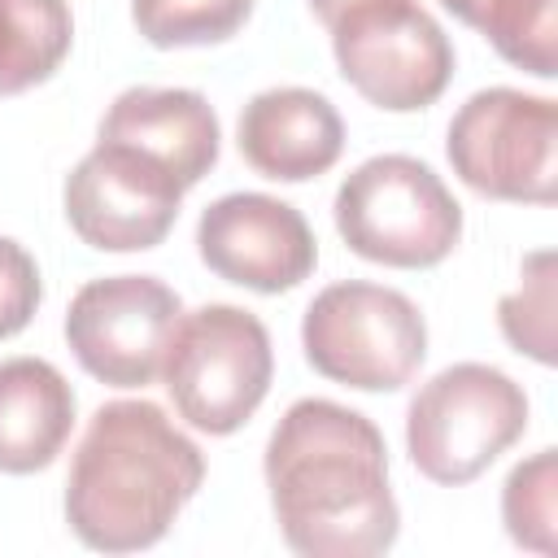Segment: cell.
I'll list each match as a JSON object with an SVG mask.
<instances>
[{
    "label": "cell",
    "instance_id": "obj_1",
    "mask_svg": "<svg viewBox=\"0 0 558 558\" xmlns=\"http://www.w3.org/2000/svg\"><path fill=\"white\" fill-rule=\"evenodd\" d=\"M266 488L288 549L371 558L397 541V501L379 427L336 401H292L266 445Z\"/></svg>",
    "mask_w": 558,
    "mask_h": 558
},
{
    "label": "cell",
    "instance_id": "obj_2",
    "mask_svg": "<svg viewBox=\"0 0 558 558\" xmlns=\"http://www.w3.org/2000/svg\"><path fill=\"white\" fill-rule=\"evenodd\" d=\"M205 480L201 449L153 401H109L92 414L70 475L65 523L105 554L157 545Z\"/></svg>",
    "mask_w": 558,
    "mask_h": 558
},
{
    "label": "cell",
    "instance_id": "obj_3",
    "mask_svg": "<svg viewBox=\"0 0 558 558\" xmlns=\"http://www.w3.org/2000/svg\"><path fill=\"white\" fill-rule=\"evenodd\" d=\"M336 231L366 262L427 270L462 240V205L432 166L405 153H384L340 183Z\"/></svg>",
    "mask_w": 558,
    "mask_h": 558
},
{
    "label": "cell",
    "instance_id": "obj_4",
    "mask_svg": "<svg viewBox=\"0 0 558 558\" xmlns=\"http://www.w3.org/2000/svg\"><path fill=\"white\" fill-rule=\"evenodd\" d=\"M527 432L523 388L484 362L427 379L405 414V449L432 484H471Z\"/></svg>",
    "mask_w": 558,
    "mask_h": 558
},
{
    "label": "cell",
    "instance_id": "obj_5",
    "mask_svg": "<svg viewBox=\"0 0 558 558\" xmlns=\"http://www.w3.org/2000/svg\"><path fill=\"white\" fill-rule=\"evenodd\" d=\"M305 362L362 392H397L427 357V323L418 305L384 283L344 279L323 288L301 318Z\"/></svg>",
    "mask_w": 558,
    "mask_h": 558
},
{
    "label": "cell",
    "instance_id": "obj_6",
    "mask_svg": "<svg viewBox=\"0 0 558 558\" xmlns=\"http://www.w3.org/2000/svg\"><path fill=\"white\" fill-rule=\"evenodd\" d=\"M275 375L270 336L257 314L240 305H201L183 314L161 379L174 410L209 436H231L253 418Z\"/></svg>",
    "mask_w": 558,
    "mask_h": 558
},
{
    "label": "cell",
    "instance_id": "obj_7",
    "mask_svg": "<svg viewBox=\"0 0 558 558\" xmlns=\"http://www.w3.org/2000/svg\"><path fill=\"white\" fill-rule=\"evenodd\" d=\"M445 153L466 187L493 201L549 205L558 196V109L514 87L475 92L449 122Z\"/></svg>",
    "mask_w": 558,
    "mask_h": 558
},
{
    "label": "cell",
    "instance_id": "obj_8",
    "mask_svg": "<svg viewBox=\"0 0 558 558\" xmlns=\"http://www.w3.org/2000/svg\"><path fill=\"white\" fill-rule=\"evenodd\" d=\"M327 31L344 83L379 109H427L453 78V44L414 0L362 4Z\"/></svg>",
    "mask_w": 558,
    "mask_h": 558
},
{
    "label": "cell",
    "instance_id": "obj_9",
    "mask_svg": "<svg viewBox=\"0 0 558 558\" xmlns=\"http://www.w3.org/2000/svg\"><path fill=\"white\" fill-rule=\"evenodd\" d=\"M183 310L153 275H105L74 292L65 340L78 366L109 388H144L161 375Z\"/></svg>",
    "mask_w": 558,
    "mask_h": 558
},
{
    "label": "cell",
    "instance_id": "obj_10",
    "mask_svg": "<svg viewBox=\"0 0 558 558\" xmlns=\"http://www.w3.org/2000/svg\"><path fill=\"white\" fill-rule=\"evenodd\" d=\"M183 192L179 174L148 153L96 140V148L65 174V218L83 244L100 253H135L166 240Z\"/></svg>",
    "mask_w": 558,
    "mask_h": 558
},
{
    "label": "cell",
    "instance_id": "obj_11",
    "mask_svg": "<svg viewBox=\"0 0 558 558\" xmlns=\"http://www.w3.org/2000/svg\"><path fill=\"white\" fill-rule=\"evenodd\" d=\"M196 253L218 279L253 292H288L310 279L318 262L305 214L262 192H231L205 205L196 222Z\"/></svg>",
    "mask_w": 558,
    "mask_h": 558
},
{
    "label": "cell",
    "instance_id": "obj_12",
    "mask_svg": "<svg viewBox=\"0 0 558 558\" xmlns=\"http://www.w3.org/2000/svg\"><path fill=\"white\" fill-rule=\"evenodd\" d=\"M240 157L283 183L314 179L336 166L344 148V122L336 105L310 87H270L240 109Z\"/></svg>",
    "mask_w": 558,
    "mask_h": 558
},
{
    "label": "cell",
    "instance_id": "obj_13",
    "mask_svg": "<svg viewBox=\"0 0 558 558\" xmlns=\"http://www.w3.org/2000/svg\"><path fill=\"white\" fill-rule=\"evenodd\" d=\"M96 140H118L166 170L183 187L201 183L218 161V118L201 92L187 87H126L100 118Z\"/></svg>",
    "mask_w": 558,
    "mask_h": 558
},
{
    "label": "cell",
    "instance_id": "obj_14",
    "mask_svg": "<svg viewBox=\"0 0 558 558\" xmlns=\"http://www.w3.org/2000/svg\"><path fill=\"white\" fill-rule=\"evenodd\" d=\"M74 427V388L44 357L0 362V471H44Z\"/></svg>",
    "mask_w": 558,
    "mask_h": 558
},
{
    "label": "cell",
    "instance_id": "obj_15",
    "mask_svg": "<svg viewBox=\"0 0 558 558\" xmlns=\"http://www.w3.org/2000/svg\"><path fill=\"white\" fill-rule=\"evenodd\" d=\"M70 39L74 17L65 0H0V96L48 83Z\"/></svg>",
    "mask_w": 558,
    "mask_h": 558
},
{
    "label": "cell",
    "instance_id": "obj_16",
    "mask_svg": "<svg viewBox=\"0 0 558 558\" xmlns=\"http://www.w3.org/2000/svg\"><path fill=\"white\" fill-rule=\"evenodd\" d=\"M510 65L554 78V0H440Z\"/></svg>",
    "mask_w": 558,
    "mask_h": 558
},
{
    "label": "cell",
    "instance_id": "obj_17",
    "mask_svg": "<svg viewBox=\"0 0 558 558\" xmlns=\"http://www.w3.org/2000/svg\"><path fill=\"white\" fill-rule=\"evenodd\" d=\"M253 0H131V22L153 48H205L231 39Z\"/></svg>",
    "mask_w": 558,
    "mask_h": 558
},
{
    "label": "cell",
    "instance_id": "obj_18",
    "mask_svg": "<svg viewBox=\"0 0 558 558\" xmlns=\"http://www.w3.org/2000/svg\"><path fill=\"white\" fill-rule=\"evenodd\" d=\"M554 449H541L536 458L519 462L506 480V493H501V514H506V532L536 549V554H554L558 541H554V519H558V506H554Z\"/></svg>",
    "mask_w": 558,
    "mask_h": 558
},
{
    "label": "cell",
    "instance_id": "obj_19",
    "mask_svg": "<svg viewBox=\"0 0 558 558\" xmlns=\"http://www.w3.org/2000/svg\"><path fill=\"white\" fill-rule=\"evenodd\" d=\"M501 331L519 353L554 362V257L532 253L523 262V283L501 301Z\"/></svg>",
    "mask_w": 558,
    "mask_h": 558
},
{
    "label": "cell",
    "instance_id": "obj_20",
    "mask_svg": "<svg viewBox=\"0 0 558 558\" xmlns=\"http://www.w3.org/2000/svg\"><path fill=\"white\" fill-rule=\"evenodd\" d=\"M39 310V266L35 257L0 235V340L4 336H17Z\"/></svg>",
    "mask_w": 558,
    "mask_h": 558
},
{
    "label": "cell",
    "instance_id": "obj_21",
    "mask_svg": "<svg viewBox=\"0 0 558 558\" xmlns=\"http://www.w3.org/2000/svg\"><path fill=\"white\" fill-rule=\"evenodd\" d=\"M305 4H310V13H314L323 26H331L336 17H344V13L362 9V4H375V0H305Z\"/></svg>",
    "mask_w": 558,
    "mask_h": 558
}]
</instances>
